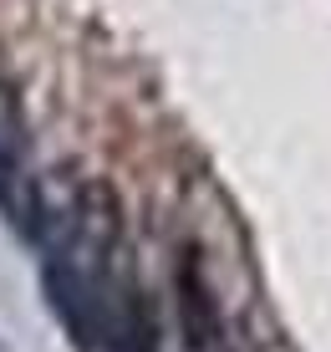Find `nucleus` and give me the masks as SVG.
<instances>
[{
  "mask_svg": "<svg viewBox=\"0 0 331 352\" xmlns=\"http://www.w3.org/2000/svg\"><path fill=\"white\" fill-rule=\"evenodd\" d=\"M26 143H31L26 107H21L16 87L0 77V174H5V168H21V164H26Z\"/></svg>",
  "mask_w": 331,
  "mask_h": 352,
  "instance_id": "2",
  "label": "nucleus"
},
{
  "mask_svg": "<svg viewBox=\"0 0 331 352\" xmlns=\"http://www.w3.org/2000/svg\"><path fill=\"white\" fill-rule=\"evenodd\" d=\"M174 296H179V327H183V347L189 352H214L219 347V301H214V286L199 265V250H183L179 261V276H174Z\"/></svg>",
  "mask_w": 331,
  "mask_h": 352,
  "instance_id": "1",
  "label": "nucleus"
}]
</instances>
